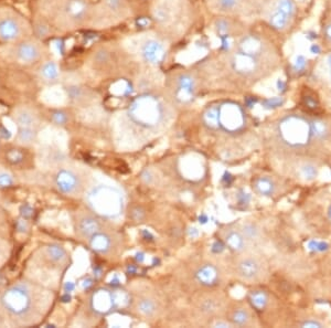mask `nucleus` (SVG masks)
I'll use <instances>...</instances> for the list:
<instances>
[{"mask_svg": "<svg viewBox=\"0 0 331 328\" xmlns=\"http://www.w3.org/2000/svg\"><path fill=\"white\" fill-rule=\"evenodd\" d=\"M92 7L88 0H39L40 17L65 31L89 24Z\"/></svg>", "mask_w": 331, "mask_h": 328, "instance_id": "obj_2", "label": "nucleus"}, {"mask_svg": "<svg viewBox=\"0 0 331 328\" xmlns=\"http://www.w3.org/2000/svg\"><path fill=\"white\" fill-rule=\"evenodd\" d=\"M87 243L94 252L101 255L111 254L114 247H115V240L105 230H102L100 232L92 235L87 240Z\"/></svg>", "mask_w": 331, "mask_h": 328, "instance_id": "obj_18", "label": "nucleus"}, {"mask_svg": "<svg viewBox=\"0 0 331 328\" xmlns=\"http://www.w3.org/2000/svg\"><path fill=\"white\" fill-rule=\"evenodd\" d=\"M32 33V26L25 16L15 9L0 8V42L15 45Z\"/></svg>", "mask_w": 331, "mask_h": 328, "instance_id": "obj_7", "label": "nucleus"}, {"mask_svg": "<svg viewBox=\"0 0 331 328\" xmlns=\"http://www.w3.org/2000/svg\"><path fill=\"white\" fill-rule=\"evenodd\" d=\"M153 17L160 28L178 32L183 30L189 20V7L186 0H156Z\"/></svg>", "mask_w": 331, "mask_h": 328, "instance_id": "obj_4", "label": "nucleus"}, {"mask_svg": "<svg viewBox=\"0 0 331 328\" xmlns=\"http://www.w3.org/2000/svg\"><path fill=\"white\" fill-rule=\"evenodd\" d=\"M0 253H2V251H0Z\"/></svg>", "mask_w": 331, "mask_h": 328, "instance_id": "obj_53", "label": "nucleus"}, {"mask_svg": "<svg viewBox=\"0 0 331 328\" xmlns=\"http://www.w3.org/2000/svg\"><path fill=\"white\" fill-rule=\"evenodd\" d=\"M275 9L284 12L285 15L290 16L291 18L295 14V5L293 3V0H278Z\"/></svg>", "mask_w": 331, "mask_h": 328, "instance_id": "obj_38", "label": "nucleus"}, {"mask_svg": "<svg viewBox=\"0 0 331 328\" xmlns=\"http://www.w3.org/2000/svg\"><path fill=\"white\" fill-rule=\"evenodd\" d=\"M246 124L243 107L234 102L219 103V130L228 134L242 131Z\"/></svg>", "mask_w": 331, "mask_h": 328, "instance_id": "obj_11", "label": "nucleus"}, {"mask_svg": "<svg viewBox=\"0 0 331 328\" xmlns=\"http://www.w3.org/2000/svg\"><path fill=\"white\" fill-rule=\"evenodd\" d=\"M202 123L210 131L219 130V103L209 105L202 113Z\"/></svg>", "mask_w": 331, "mask_h": 328, "instance_id": "obj_29", "label": "nucleus"}, {"mask_svg": "<svg viewBox=\"0 0 331 328\" xmlns=\"http://www.w3.org/2000/svg\"><path fill=\"white\" fill-rule=\"evenodd\" d=\"M48 304V292L26 279L11 284L0 295V305L6 317L19 327L37 324L46 311Z\"/></svg>", "mask_w": 331, "mask_h": 328, "instance_id": "obj_1", "label": "nucleus"}, {"mask_svg": "<svg viewBox=\"0 0 331 328\" xmlns=\"http://www.w3.org/2000/svg\"><path fill=\"white\" fill-rule=\"evenodd\" d=\"M103 227L104 224L99 216L92 212H84L75 219V232L81 240L87 241L92 235L104 230Z\"/></svg>", "mask_w": 331, "mask_h": 328, "instance_id": "obj_15", "label": "nucleus"}, {"mask_svg": "<svg viewBox=\"0 0 331 328\" xmlns=\"http://www.w3.org/2000/svg\"><path fill=\"white\" fill-rule=\"evenodd\" d=\"M224 243L231 251L235 253H243L250 245L240 229H228L224 233Z\"/></svg>", "mask_w": 331, "mask_h": 328, "instance_id": "obj_22", "label": "nucleus"}, {"mask_svg": "<svg viewBox=\"0 0 331 328\" xmlns=\"http://www.w3.org/2000/svg\"><path fill=\"white\" fill-rule=\"evenodd\" d=\"M307 66V59L303 56V54H298V56L295 58V61L293 63V70L296 73H302L306 70Z\"/></svg>", "mask_w": 331, "mask_h": 328, "instance_id": "obj_40", "label": "nucleus"}, {"mask_svg": "<svg viewBox=\"0 0 331 328\" xmlns=\"http://www.w3.org/2000/svg\"><path fill=\"white\" fill-rule=\"evenodd\" d=\"M221 304H222V301H220L218 297L210 296V297H207V299H204L201 302L200 308L203 313L213 315L220 311L219 308L221 307Z\"/></svg>", "mask_w": 331, "mask_h": 328, "instance_id": "obj_35", "label": "nucleus"}, {"mask_svg": "<svg viewBox=\"0 0 331 328\" xmlns=\"http://www.w3.org/2000/svg\"><path fill=\"white\" fill-rule=\"evenodd\" d=\"M327 64L329 68H331V54H329L328 58H327Z\"/></svg>", "mask_w": 331, "mask_h": 328, "instance_id": "obj_51", "label": "nucleus"}, {"mask_svg": "<svg viewBox=\"0 0 331 328\" xmlns=\"http://www.w3.org/2000/svg\"><path fill=\"white\" fill-rule=\"evenodd\" d=\"M144 210L140 208V207H137L134 210L131 211V218L134 219L135 221H140L141 219L144 218Z\"/></svg>", "mask_w": 331, "mask_h": 328, "instance_id": "obj_45", "label": "nucleus"}, {"mask_svg": "<svg viewBox=\"0 0 331 328\" xmlns=\"http://www.w3.org/2000/svg\"><path fill=\"white\" fill-rule=\"evenodd\" d=\"M17 142L22 146H31L38 139V130L37 129H22L19 127L16 135Z\"/></svg>", "mask_w": 331, "mask_h": 328, "instance_id": "obj_33", "label": "nucleus"}, {"mask_svg": "<svg viewBox=\"0 0 331 328\" xmlns=\"http://www.w3.org/2000/svg\"><path fill=\"white\" fill-rule=\"evenodd\" d=\"M240 230L250 244L251 243H257L262 240V229L255 222H244L242 226H241Z\"/></svg>", "mask_w": 331, "mask_h": 328, "instance_id": "obj_31", "label": "nucleus"}, {"mask_svg": "<svg viewBox=\"0 0 331 328\" xmlns=\"http://www.w3.org/2000/svg\"><path fill=\"white\" fill-rule=\"evenodd\" d=\"M237 275L246 282H258L266 275V266L254 255L241 257L235 264Z\"/></svg>", "mask_w": 331, "mask_h": 328, "instance_id": "obj_14", "label": "nucleus"}, {"mask_svg": "<svg viewBox=\"0 0 331 328\" xmlns=\"http://www.w3.org/2000/svg\"><path fill=\"white\" fill-rule=\"evenodd\" d=\"M324 35L329 41H331V23L327 24L326 28H324Z\"/></svg>", "mask_w": 331, "mask_h": 328, "instance_id": "obj_50", "label": "nucleus"}, {"mask_svg": "<svg viewBox=\"0 0 331 328\" xmlns=\"http://www.w3.org/2000/svg\"><path fill=\"white\" fill-rule=\"evenodd\" d=\"M209 6L221 14H231L239 9L241 0H208Z\"/></svg>", "mask_w": 331, "mask_h": 328, "instance_id": "obj_32", "label": "nucleus"}, {"mask_svg": "<svg viewBox=\"0 0 331 328\" xmlns=\"http://www.w3.org/2000/svg\"><path fill=\"white\" fill-rule=\"evenodd\" d=\"M13 119L17 129H37L40 125V118L37 112L29 106H17L13 112Z\"/></svg>", "mask_w": 331, "mask_h": 328, "instance_id": "obj_17", "label": "nucleus"}, {"mask_svg": "<svg viewBox=\"0 0 331 328\" xmlns=\"http://www.w3.org/2000/svg\"><path fill=\"white\" fill-rule=\"evenodd\" d=\"M329 75H330V78H331V68H329Z\"/></svg>", "mask_w": 331, "mask_h": 328, "instance_id": "obj_52", "label": "nucleus"}, {"mask_svg": "<svg viewBox=\"0 0 331 328\" xmlns=\"http://www.w3.org/2000/svg\"><path fill=\"white\" fill-rule=\"evenodd\" d=\"M136 312L145 318H152L157 315L159 311V304L155 297L141 296L135 303Z\"/></svg>", "mask_w": 331, "mask_h": 328, "instance_id": "obj_25", "label": "nucleus"}, {"mask_svg": "<svg viewBox=\"0 0 331 328\" xmlns=\"http://www.w3.org/2000/svg\"><path fill=\"white\" fill-rule=\"evenodd\" d=\"M6 321H7V317H6L4 309H3L2 305H0V327H3L6 324Z\"/></svg>", "mask_w": 331, "mask_h": 328, "instance_id": "obj_48", "label": "nucleus"}, {"mask_svg": "<svg viewBox=\"0 0 331 328\" xmlns=\"http://www.w3.org/2000/svg\"><path fill=\"white\" fill-rule=\"evenodd\" d=\"M309 121L312 141L318 143L328 141L331 136V129L327 121H324L320 118H315Z\"/></svg>", "mask_w": 331, "mask_h": 328, "instance_id": "obj_28", "label": "nucleus"}, {"mask_svg": "<svg viewBox=\"0 0 331 328\" xmlns=\"http://www.w3.org/2000/svg\"><path fill=\"white\" fill-rule=\"evenodd\" d=\"M66 93L70 100L76 103H81L83 101H86L87 96V90L80 85H71V87L66 88Z\"/></svg>", "mask_w": 331, "mask_h": 328, "instance_id": "obj_36", "label": "nucleus"}, {"mask_svg": "<svg viewBox=\"0 0 331 328\" xmlns=\"http://www.w3.org/2000/svg\"><path fill=\"white\" fill-rule=\"evenodd\" d=\"M15 184L13 176L6 172H0V188H8Z\"/></svg>", "mask_w": 331, "mask_h": 328, "instance_id": "obj_41", "label": "nucleus"}, {"mask_svg": "<svg viewBox=\"0 0 331 328\" xmlns=\"http://www.w3.org/2000/svg\"><path fill=\"white\" fill-rule=\"evenodd\" d=\"M92 308L99 314H106L111 312L115 307V301H114V292L108 290H99L91 300Z\"/></svg>", "mask_w": 331, "mask_h": 328, "instance_id": "obj_19", "label": "nucleus"}, {"mask_svg": "<svg viewBox=\"0 0 331 328\" xmlns=\"http://www.w3.org/2000/svg\"><path fill=\"white\" fill-rule=\"evenodd\" d=\"M213 327H231L232 324L230 323V320H224L222 318L219 319H215L212 324Z\"/></svg>", "mask_w": 331, "mask_h": 328, "instance_id": "obj_47", "label": "nucleus"}, {"mask_svg": "<svg viewBox=\"0 0 331 328\" xmlns=\"http://www.w3.org/2000/svg\"><path fill=\"white\" fill-rule=\"evenodd\" d=\"M197 281L203 286H214L220 281V271L211 263H204L195 273Z\"/></svg>", "mask_w": 331, "mask_h": 328, "instance_id": "obj_21", "label": "nucleus"}, {"mask_svg": "<svg viewBox=\"0 0 331 328\" xmlns=\"http://www.w3.org/2000/svg\"><path fill=\"white\" fill-rule=\"evenodd\" d=\"M231 66L237 73L244 76H250L257 71L258 60L257 57L250 56L238 51L231 58Z\"/></svg>", "mask_w": 331, "mask_h": 328, "instance_id": "obj_16", "label": "nucleus"}, {"mask_svg": "<svg viewBox=\"0 0 331 328\" xmlns=\"http://www.w3.org/2000/svg\"><path fill=\"white\" fill-rule=\"evenodd\" d=\"M239 51L258 58L263 52V42L255 35H246L240 41Z\"/></svg>", "mask_w": 331, "mask_h": 328, "instance_id": "obj_26", "label": "nucleus"}, {"mask_svg": "<svg viewBox=\"0 0 331 328\" xmlns=\"http://www.w3.org/2000/svg\"><path fill=\"white\" fill-rule=\"evenodd\" d=\"M291 17L285 15L284 12L278 11V10H274L273 14L269 17V24L272 26L274 29L277 30H284L288 22H290Z\"/></svg>", "mask_w": 331, "mask_h": 328, "instance_id": "obj_34", "label": "nucleus"}, {"mask_svg": "<svg viewBox=\"0 0 331 328\" xmlns=\"http://www.w3.org/2000/svg\"><path fill=\"white\" fill-rule=\"evenodd\" d=\"M310 52L312 54H319V53L321 52V48L319 47V45H316V44L311 45V47H310Z\"/></svg>", "mask_w": 331, "mask_h": 328, "instance_id": "obj_49", "label": "nucleus"}, {"mask_svg": "<svg viewBox=\"0 0 331 328\" xmlns=\"http://www.w3.org/2000/svg\"><path fill=\"white\" fill-rule=\"evenodd\" d=\"M253 190L261 197H273L277 192V182L269 176H261L253 181Z\"/></svg>", "mask_w": 331, "mask_h": 328, "instance_id": "obj_24", "label": "nucleus"}, {"mask_svg": "<svg viewBox=\"0 0 331 328\" xmlns=\"http://www.w3.org/2000/svg\"><path fill=\"white\" fill-rule=\"evenodd\" d=\"M300 326L302 327H323V324L321 323V321L316 320V319H308V320H305Z\"/></svg>", "mask_w": 331, "mask_h": 328, "instance_id": "obj_46", "label": "nucleus"}, {"mask_svg": "<svg viewBox=\"0 0 331 328\" xmlns=\"http://www.w3.org/2000/svg\"><path fill=\"white\" fill-rule=\"evenodd\" d=\"M10 56L17 63L32 65L42 62L45 57V48L38 38H29L11 45Z\"/></svg>", "mask_w": 331, "mask_h": 328, "instance_id": "obj_10", "label": "nucleus"}, {"mask_svg": "<svg viewBox=\"0 0 331 328\" xmlns=\"http://www.w3.org/2000/svg\"><path fill=\"white\" fill-rule=\"evenodd\" d=\"M89 208L99 217L117 218L124 211V198L117 188L99 185L89 191L87 196Z\"/></svg>", "mask_w": 331, "mask_h": 328, "instance_id": "obj_5", "label": "nucleus"}, {"mask_svg": "<svg viewBox=\"0 0 331 328\" xmlns=\"http://www.w3.org/2000/svg\"><path fill=\"white\" fill-rule=\"evenodd\" d=\"M167 106L159 96L143 94L131 101L127 116L132 124L146 130H155L164 123Z\"/></svg>", "mask_w": 331, "mask_h": 328, "instance_id": "obj_3", "label": "nucleus"}, {"mask_svg": "<svg viewBox=\"0 0 331 328\" xmlns=\"http://www.w3.org/2000/svg\"><path fill=\"white\" fill-rule=\"evenodd\" d=\"M171 94L178 104L189 105L194 102L197 93V82L189 72H180L174 74L171 80Z\"/></svg>", "mask_w": 331, "mask_h": 328, "instance_id": "obj_12", "label": "nucleus"}, {"mask_svg": "<svg viewBox=\"0 0 331 328\" xmlns=\"http://www.w3.org/2000/svg\"><path fill=\"white\" fill-rule=\"evenodd\" d=\"M228 320H230L232 326L248 327L253 324V315L251 309L241 305L232 309Z\"/></svg>", "mask_w": 331, "mask_h": 328, "instance_id": "obj_27", "label": "nucleus"}, {"mask_svg": "<svg viewBox=\"0 0 331 328\" xmlns=\"http://www.w3.org/2000/svg\"><path fill=\"white\" fill-rule=\"evenodd\" d=\"M42 255L48 262L62 266L66 265L69 261V253L65 250V248L59 243H50L42 249Z\"/></svg>", "mask_w": 331, "mask_h": 328, "instance_id": "obj_20", "label": "nucleus"}, {"mask_svg": "<svg viewBox=\"0 0 331 328\" xmlns=\"http://www.w3.org/2000/svg\"><path fill=\"white\" fill-rule=\"evenodd\" d=\"M282 104V100L279 97H273V99H269L265 101V106L266 107H278Z\"/></svg>", "mask_w": 331, "mask_h": 328, "instance_id": "obj_44", "label": "nucleus"}, {"mask_svg": "<svg viewBox=\"0 0 331 328\" xmlns=\"http://www.w3.org/2000/svg\"><path fill=\"white\" fill-rule=\"evenodd\" d=\"M130 51L140 61L150 65H158L167 56V45L160 36L146 33L132 38L129 42Z\"/></svg>", "mask_w": 331, "mask_h": 328, "instance_id": "obj_8", "label": "nucleus"}, {"mask_svg": "<svg viewBox=\"0 0 331 328\" xmlns=\"http://www.w3.org/2000/svg\"><path fill=\"white\" fill-rule=\"evenodd\" d=\"M214 27L216 30V33H218L220 36H227L228 33H230V22H228L226 19H223V18H220L215 21Z\"/></svg>", "mask_w": 331, "mask_h": 328, "instance_id": "obj_39", "label": "nucleus"}, {"mask_svg": "<svg viewBox=\"0 0 331 328\" xmlns=\"http://www.w3.org/2000/svg\"><path fill=\"white\" fill-rule=\"evenodd\" d=\"M38 75L42 82L52 85L60 80L61 71H60L58 63L54 61H43L39 66Z\"/></svg>", "mask_w": 331, "mask_h": 328, "instance_id": "obj_23", "label": "nucleus"}, {"mask_svg": "<svg viewBox=\"0 0 331 328\" xmlns=\"http://www.w3.org/2000/svg\"><path fill=\"white\" fill-rule=\"evenodd\" d=\"M303 99H304V104H305V106L307 108L312 109V111H314V109H316V108H318L319 103H318V100L316 99L315 95H311V94L307 93V95H305Z\"/></svg>", "mask_w": 331, "mask_h": 328, "instance_id": "obj_43", "label": "nucleus"}, {"mask_svg": "<svg viewBox=\"0 0 331 328\" xmlns=\"http://www.w3.org/2000/svg\"><path fill=\"white\" fill-rule=\"evenodd\" d=\"M128 15V6L124 0H102L92 7L89 24L103 28L123 20Z\"/></svg>", "mask_w": 331, "mask_h": 328, "instance_id": "obj_9", "label": "nucleus"}, {"mask_svg": "<svg viewBox=\"0 0 331 328\" xmlns=\"http://www.w3.org/2000/svg\"><path fill=\"white\" fill-rule=\"evenodd\" d=\"M7 158L8 161L14 163V165H17V163H19L23 160V155L19 149H11L7 154Z\"/></svg>", "mask_w": 331, "mask_h": 328, "instance_id": "obj_42", "label": "nucleus"}, {"mask_svg": "<svg viewBox=\"0 0 331 328\" xmlns=\"http://www.w3.org/2000/svg\"><path fill=\"white\" fill-rule=\"evenodd\" d=\"M282 144L291 148H304L312 143L310 121L298 115H290L282 118L277 127Z\"/></svg>", "mask_w": 331, "mask_h": 328, "instance_id": "obj_6", "label": "nucleus"}, {"mask_svg": "<svg viewBox=\"0 0 331 328\" xmlns=\"http://www.w3.org/2000/svg\"><path fill=\"white\" fill-rule=\"evenodd\" d=\"M249 302L256 311H265L269 305V295L263 290H253L249 293Z\"/></svg>", "mask_w": 331, "mask_h": 328, "instance_id": "obj_30", "label": "nucleus"}, {"mask_svg": "<svg viewBox=\"0 0 331 328\" xmlns=\"http://www.w3.org/2000/svg\"><path fill=\"white\" fill-rule=\"evenodd\" d=\"M54 185L65 196H81L84 190L83 179L80 174L71 168L59 169L54 176Z\"/></svg>", "mask_w": 331, "mask_h": 328, "instance_id": "obj_13", "label": "nucleus"}, {"mask_svg": "<svg viewBox=\"0 0 331 328\" xmlns=\"http://www.w3.org/2000/svg\"><path fill=\"white\" fill-rule=\"evenodd\" d=\"M50 116H51V120L53 121V123L59 126H64L68 124L70 120L69 114L65 111H63V109H56V111H53L51 113Z\"/></svg>", "mask_w": 331, "mask_h": 328, "instance_id": "obj_37", "label": "nucleus"}]
</instances>
